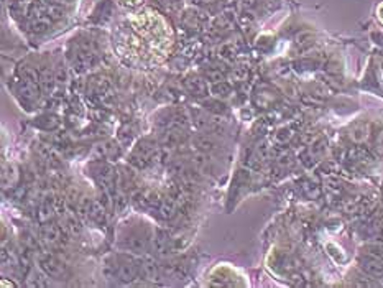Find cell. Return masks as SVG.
<instances>
[{"mask_svg":"<svg viewBox=\"0 0 383 288\" xmlns=\"http://www.w3.org/2000/svg\"><path fill=\"white\" fill-rule=\"evenodd\" d=\"M140 275V260L134 257H122V262H118L117 277L125 283H134Z\"/></svg>","mask_w":383,"mask_h":288,"instance_id":"1","label":"cell"},{"mask_svg":"<svg viewBox=\"0 0 383 288\" xmlns=\"http://www.w3.org/2000/svg\"><path fill=\"white\" fill-rule=\"evenodd\" d=\"M40 267L43 268L48 277L51 278H61L65 277V264L58 259L54 257L51 254H45L40 257Z\"/></svg>","mask_w":383,"mask_h":288,"instance_id":"2","label":"cell"},{"mask_svg":"<svg viewBox=\"0 0 383 288\" xmlns=\"http://www.w3.org/2000/svg\"><path fill=\"white\" fill-rule=\"evenodd\" d=\"M169 250H171V239L165 229L158 227L153 236V252L156 257H166Z\"/></svg>","mask_w":383,"mask_h":288,"instance_id":"3","label":"cell"},{"mask_svg":"<svg viewBox=\"0 0 383 288\" xmlns=\"http://www.w3.org/2000/svg\"><path fill=\"white\" fill-rule=\"evenodd\" d=\"M140 275L145 280H152V281L160 280L161 272H160V265L155 257L147 254L145 257L140 260Z\"/></svg>","mask_w":383,"mask_h":288,"instance_id":"4","label":"cell"},{"mask_svg":"<svg viewBox=\"0 0 383 288\" xmlns=\"http://www.w3.org/2000/svg\"><path fill=\"white\" fill-rule=\"evenodd\" d=\"M41 239L45 241L49 246H54V244L62 242V231L58 224L46 222L41 229Z\"/></svg>","mask_w":383,"mask_h":288,"instance_id":"5","label":"cell"},{"mask_svg":"<svg viewBox=\"0 0 383 288\" xmlns=\"http://www.w3.org/2000/svg\"><path fill=\"white\" fill-rule=\"evenodd\" d=\"M53 18H49L46 14H41V10L36 12V15L31 17L30 20V31L31 33H45L46 30L51 28Z\"/></svg>","mask_w":383,"mask_h":288,"instance_id":"6","label":"cell"},{"mask_svg":"<svg viewBox=\"0 0 383 288\" xmlns=\"http://www.w3.org/2000/svg\"><path fill=\"white\" fill-rule=\"evenodd\" d=\"M18 94L27 99V101L33 102L36 101V99L40 97V87H38V83H31V81H27L23 79V83L18 86Z\"/></svg>","mask_w":383,"mask_h":288,"instance_id":"7","label":"cell"},{"mask_svg":"<svg viewBox=\"0 0 383 288\" xmlns=\"http://www.w3.org/2000/svg\"><path fill=\"white\" fill-rule=\"evenodd\" d=\"M184 87L187 91H189L193 96H207V84H206V81L204 79H201V78H186L184 79Z\"/></svg>","mask_w":383,"mask_h":288,"instance_id":"8","label":"cell"},{"mask_svg":"<svg viewBox=\"0 0 383 288\" xmlns=\"http://www.w3.org/2000/svg\"><path fill=\"white\" fill-rule=\"evenodd\" d=\"M219 143L212 139L211 135H199L196 139H193V148H198L199 152H206V153H211L217 150Z\"/></svg>","mask_w":383,"mask_h":288,"instance_id":"9","label":"cell"},{"mask_svg":"<svg viewBox=\"0 0 383 288\" xmlns=\"http://www.w3.org/2000/svg\"><path fill=\"white\" fill-rule=\"evenodd\" d=\"M191 163H193V168L196 171H199L201 175L204 173H209V165H211V158H209V153L206 152H198L193 153L191 156Z\"/></svg>","mask_w":383,"mask_h":288,"instance_id":"10","label":"cell"},{"mask_svg":"<svg viewBox=\"0 0 383 288\" xmlns=\"http://www.w3.org/2000/svg\"><path fill=\"white\" fill-rule=\"evenodd\" d=\"M148 241L150 239H145L143 236H134L130 237V239H127V242H125V249L130 250V252H135V254H145L147 249H148Z\"/></svg>","mask_w":383,"mask_h":288,"instance_id":"11","label":"cell"},{"mask_svg":"<svg viewBox=\"0 0 383 288\" xmlns=\"http://www.w3.org/2000/svg\"><path fill=\"white\" fill-rule=\"evenodd\" d=\"M158 212H160V216L165 219V221H171V219L176 217L178 206H176V203H174V199L168 198V199H165V201H161L160 206H158Z\"/></svg>","mask_w":383,"mask_h":288,"instance_id":"12","label":"cell"},{"mask_svg":"<svg viewBox=\"0 0 383 288\" xmlns=\"http://www.w3.org/2000/svg\"><path fill=\"white\" fill-rule=\"evenodd\" d=\"M28 286H48V275L43 272V268H31L27 277Z\"/></svg>","mask_w":383,"mask_h":288,"instance_id":"13","label":"cell"},{"mask_svg":"<svg viewBox=\"0 0 383 288\" xmlns=\"http://www.w3.org/2000/svg\"><path fill=\"white\" fill-rule=\"evenodd\" d=\"M209 92L217 99H227L232 94V86L225 81H219V83H212L209 87Z\"/></svg>","mask_w":383,"mask_h":288,"instance_id":"14","label":"cell"},{"mask_svg":"<svg viewBox=\"0 0 383 288\" xmlns=\"http://www.w3.org/2000/svg\"><path fill=\"white\" fill-rule=\"evenodd\" d=\"M105 206L99 201H92V206H91V211H89V217L92 219L94 222L97 224H104L105 222V217H107V212H105Z\"/></svg>","mask_w":383,"mask_h":288,"instance_id":"15","label":"cell"},{"mask_svg":"<svg viewBox=\"0 0 383 288\" xmlns=\"http://www.w3.org/2000/svg\"><path fill=\"white\" fill-rule=\"evenodd\" d=\"M179 142H181V130L168 129V132L163 134L161 137V147H166V148L178 147Z\"/></svg>","mask_w":383,"mask_h":288,"instance_id":"16","label":"cell"},{"mask_svg":"<svg viewBox=\"0 0 383 288\" xmlns=\"http://www.w3.org/2000/svg\"><path fill=\"white\" fill-rule=\"evenodd\" d=\"M54 83H56L54 73H51L49 70H45V71L41 73V76H40V87H41L43 92H45V94L51 92L53 87H54Z\"/></svg>","mask_w":383,"mask_h":288,"instance_id":"17","label":"cell"},{"mask_svg":"<svg viewBox=\"0 0 383 288\" xmlns=\"http://www.w3.org/2000/svg\"><path fill=\"white\" fill-rule=\"evenodd\" d=\"M91 206H92V201L89 198L83 196L81 199H78L76 203V212L79 217H87L89 216V211H91Z\"/></svg>","mask_w":383,"mask_h":288,"instance_id":"18","label":"cell"},{"mask_svg":"<svg viewBox=\"0 0 383 288\" xmlns=\"http://www.w3.org/2000/svg\"><path fill=\"white\" fill-rule=\"evenodd\" d=\"M191 114H193V122L198 129H207L209 127L211 121L203 110H191Z\"/></svg>","mask_w":383,"mask_h":288,"instance_id":"19","label":"cell"},{"mask_svg":"<svg viewBox=\"0 0 383 288\" xmlns=\"http://www.w3.org/2000/svg\"><path fill=\"white\" fill-rule=\"evenodd\" d=\"M235 54H237V49L234 48V45H230V43H224V45H221V48H219V56L225 61H234Z\"/></svg>","mask_w":383,"mask_h":288,"instance_id":"20","label":"cell"},{"mask_svg":"<svg viewBox=\"0 0 383 288\" xmlns=\"http://www.w3.org/2000/svg\"><path fill=\"white\" fill-rule=\"evenodd\" d=\"M45 14L49 18H53V20H58V18L65 17V10H62V7L59 4H49L45 7Z\"/></svg>","mask_w":383,"mask_h":288,"instance_id":"21","label":"cell"},{"mask_svg":"<svg viewBox=\"0 0 383 288\" xmlns=\"http://www.w3.org/2000/svg\"><path fill=\"white\" fill-rule=\"evenodd\" d=\"M168 171L171 175H183L186 171L184 161L183 160H169L168 161Z\"/></svg>","mask_w":383,"mask_h":288,"instance_id":"22","label":"cell"},{"mask_svg":"<svg viewBox=\"0 0 383 288\" xmlns=\"http://www.w3.org/2000/svg\"><path fill=\"white\" fill-rule=\"evenodd\" d=\"M22 76H23V79L31 81V83H38V84H40V74L36 73L35 68H31V66L22 68Z\"/></svg>","mask_w":383,"mask_h":288,"instance_id":"23","label":"cell"},{"mask_svg":"<svg viewBox=\"0 0 383 288\" xmlns=\"http://www.w3.org/2000/svg\"><path fill=\"white\" fill-rule=\"evenodd\" d=\"M53 212H54V208H53L51 204H49L48 201L43 203L41 208H40V221L41 222H48L49 219L53 217Z\"/></svg>","mask_w":383,"mask_h":288,"instance_id":"24","label":"cell"},{"mask_svg":"<svg viewBox=\"0 0 383 288\" xmlns=\"http://www.w3.org/2000/svg\"><path fill=\"white\" fill-rule=\"evenodd\" d=\"M204 78L209 81V83H219V81L224 79V74L219 70H207L204 73Z\"/></svg>","mask_w":383,"mask_h":288,"instance_id":"25","label":"cell"},{"mask_svg":"<svg viewBox=\"0 0 383 288\" xmlns=\"http://www.w3.org/2000/svg\"><path fill=\"white\" fill-rule=\"evenodd\" d=\"M237 20H238V23H242V25H248V23L253 22V17H252V14H248V12H243V14H240L237 17Z\"/></svg>","mask_w":383,"mask_h":288,"instance_id":"26","label":"cell"},{"mask_svg":"<svg viewBox=\"0 0 383 288\" xmlns=\"http://www.w3.org/2000/svg\"><path fill=\"white\" fill-rule=\"evenodd\" d=\"M54 78H56V83H65L66 81V71L65 68H58L54 73Z\"/></svg>","mask_w":383,"mask_h":288,"instance_id":"27","label":"cell"},{"mask_svg":"<svg viewBox=\"0 0 383 288\" xmlns=\"http://www.w3.org/2000/svg\"><path fill=\"white\" fill-rule=\"evenodd\" d=\"M125 203H127V199H125L123 195H117L115 196V206H117L118 209H122L123 206H125Z\"/></svg>","mask_w":383,"mask_h":288,"instance_id":"28","label":"cell"},{"mask_svg":"<svg viewBox=\"0 0 383 288\" xmlns=\"http://www.w3.org/2000/svg\"><path fill=\"white\" fill-rule=\"evenodd\" d=\"M203 4H212V2H216V0H201Z\"/></svg>","mask_w":383,"mask_h":288,"instance_id":"29","label":"cell"}]
</instances>
